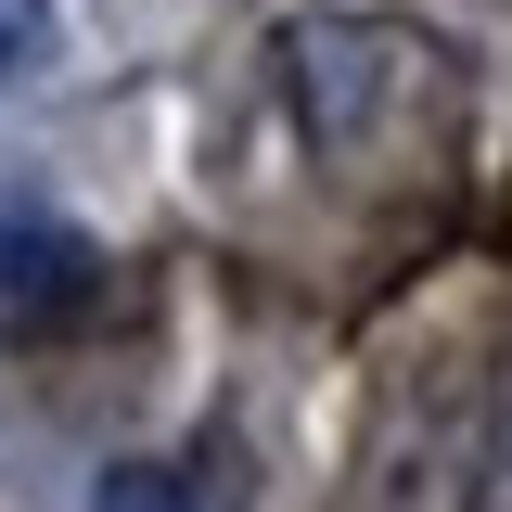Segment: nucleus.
Returning <instances> with one entry per match:
<instances>
[{
	"mask_svg": "<svg viewBox=\"0 0 512 512\" xmlns=\"http://www.w3.org/2000/svg\"><path fill=\"white\" fill-rule=\"evenodd\" d=\"M90 295H103V244L52 205L0 192V320H77Z\"/></svg>",
	"mask_w": 512,
	"mask_h": 512,
	"instance_id": "nucleus-1",
	"label": "nucleus"
},
{
	"mask_svg": "<svg viewBox=\"0 0 512 512\" xmlns=\"http://www.w3.org/2000/svg\"><path fill=\"white\" fill-rule=\"evenodd\" d=\"M52 39H64V13H52V0H0V103H13L39 64H52Z\"/></svg>",
	"mask_w": 512,
	"mask_h": 512,
	"instance_id": "nucleus-2",
	"label": "nucleus"
},
{
	"mask_svg": "<svg viewBox=\"0 0 512 512\" xmlns=\"http://www.w3.org/2000/svg\"><path fill=\"white\" fill-rule=\"evenodd\" d=\"M90 512H205V500H192V474H167V461H116L90 487Z\"/></svg>",
	"mask_w": 512,
	"mask_h": 512,
	"instance_id": "nucleus-3",
	"label": "nucleus"
}]
</instances>
